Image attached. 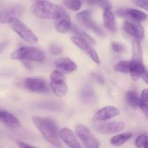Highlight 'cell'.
<instances>
[{
	"mask_svg": "<svg viewBox=\"0 0 148 148\" xmlns=\"http://www.w3.org/2000/svg\"><path fill=\"white\" fill-rule=\"evenodd\" d=\"M33 122L35 127L38 130L45 140L56 147H60L61 143L59 139L58 128L53 120L49 118L40 116H33Z\"/></svg>",
	"mask_w": 148,
	"mask_h": 148,
	"instance_id": "obj_1",
	"label": "cell"
},
{
	"mask_svg": "<svg viewBox=\"0 0 148 148\" xmlns=\"http://www.w3.org/2000/svg\"><path fill=\"white\" fill-rule=\"evenodd\" d=\"M30 12L35 17L44 20H55L66 12L62 6L49 1H40L35 3L30 8Z\"/></svg>",
	"mask_w": 148,
	"mask_h": 148,
	"instance_id": "obj_2",
	"label": "cell"
},
{
	"mask_svg": "<svg viewBox=\"0 0 148 148\" xmlns=\"http://www.w3.org/2000/svg\"><path fill=\"white\" fill-rule=\"evenodd\" d=\"M10 58L13 60L42 62L44 61L45 56L43 52L38 48L23 46L14 51L10 54Z\"/></svg>",
	"mask_w": 148,
	"mask_h": 148,
	"instance_id": "obj_3",
	"label": "cell"
},
{
	"mask_svg": "<svg viewBox=\"0 0 148 148\" xmlns=\"http://www.w3.org/2000/svg\"><path fill=\"white\" fill-rule=\"evenodd\" d=\"M7 23L10 27L25 42L29 43H36L38 40L37 36L33 31L17 17H10Z\"/></svg>",
	"mask_w": 148,
	"mask_h": 148,
	"instance_id": "obj_4",
	"label": "cell"
},
{
	"mask_svg": "<svg viewBox=\"0 0 148 148\" xmlns=\"http://www.w3.org/2000/svg\"><path fill=\"white\" fill-rule=\"evenodd\" d=\"M75 134L81 143L87 148H98L99 142L92 132L83 124H78L75 127Z\"/></svg>",
	"mask_w": 148,
	"mask_h": 148,
	"instance_id": "obj_5",
	"label": "cell"
},
{
	"mask_svg": "<svg viewBox=\"0 0 148 148\" xmlns=\"http://www.w3.org/2000/svg\"><path fill=\"white\" fill-rule=\"evenodd\" d=\"M71 40H72V42L75 46H77L79 49L83 51L84 52H85L95 64H101V60H100L98 53L95 50V49L91 46L90 43H88L85 39L77 36H72L71 37Z\"/></svg>",
	"mask_w": 148,
	"mask_h": 148,
	"instance_id": "obj_6",
	"label": "cell"
},
{
	"mask_svg": "<svg viewBox=\"0 0 148 148\" xmlns=\"http://www.w3.org/2000/svg\"><path fill=\"white\" fill-rule=\"evenodd\" d=\"M91 12L90 10H84L77 13L76 18L80 23H82L84 26L92 30L93 33L98 36H103L104 33L101 27L95 23L91 17Z\"/></svg>",
	"mask_w": 148,
	"mask_h": 148,
	"instance_id": "obj_7",
	"label": "cell"
},
{
	"mask_svg": "<svg viewBox=\"0 0 148 148\" xmlns=\"http://www.w3.org/2000/svg\"><path fill=\"white\" fill-rule=\"evenodd\" d=\"M93 128L103 134H110L119 132L125 128V123L122 121H107L97 124Z\"/></svg>",
	"mask_w": 148,
	"mask_h": 148,
	"instance_id": "obj_8",
	"label": "cell"
},
{
	"mask_svg": "<svg viewBox=\"0 0 148 148\" xmlns=\"http://www.w3.org/2000/svg\"><path fill=\"white\" fill-rule=\"evenodd\" d=\"M23 85L27 90L37 93H46L49 88L46 82L40 78L27 77L23 82Z\"/></svg>",
	"mask_w": 148,
	"mask_h": 148,
	"instance_id": "obj_9",
	"label": "cell"
},
{
	"mask_svg": "<svg viewBox=\"0 0 148 148\" xmlns=\"http://www.w3.org/2000/svg\"><path fill=\"white\" fill-rule=\"evenodd\" d=\"M123 29L127 34L137 40H142L145 38V30L138 22L127 20L123 24Z\"/></svg>",
	"mask_w": 148,
	"mask_h": 148,
	"instance_id": "obj_10",
	"label": "cell"
},
{
	"mask_svg": "<svg viewBox=\"0 0 148 148\" xmlns=\"http://www.w3.org/2000/svg\"><path fill=\"white\" fill-rule=\"evenodd\" d=\"M120 110L112 106H107L96 111L93 116L94 121H104L120 115Z\"/></svg>",
	"mask_w": 148,
	"mask_h": 148,
	"instance_id": "obj_11",
	"label": "cell"
},
{
	"mask_svg": "<svg viewBox=\"0 0 148 148\" xmlns=\"http://www.w3.org/2000/svg\"><path fill=\"white\" fill-rule=\"evenodd\" d=\"M59 137L65 145L71 148H81L80 144L78 142L76 136L73 132L69 128H63L59 131Z\"/></svg>",
	"mask_w": 148,
	"mask_h": 148,
	"instance_id": "obj_12",
	"label": "cell"
},
{
	"mask_svg": "<svg viewBox=\"0 0 148 148\" xmlns=\"http://www.w3.org/2000/svg\"><path fill=\"white\" fill-rule=\"evenodd\" d=\"M117 14L122 17H129L132 20L137 22L145 21L147 19V14L135 9H123L117 12Z\"/></svg>",
	"mask_w": 148,
	"mask_h": 148,
	"instance_id": "obj_13",
	"label": "cell"
},
{
	"mask_svg": "<svg viewBox=\"0 0 148 148\" xmlns=\"http://www.w3.org/2000/svg\"><path fill=\"white\" fill-rule=\"evenodd\" d=\"M145 70V66L142 60L132 59L130 61V72L129 73L131 75L132 78L134 81L139 80Z\"/></svg>",
	"mask_w": 148,
	"mask_h": 148,
	"instance_id": "obj_14",
	"label": "cell"
},
{
	"mask_svg": "<svg viewBox=\"0 0 148 148\" xmlns=\"http://www.w3.org/2000/svg\"><path fill=\"white\" fill-rule=\"evenodd\" d=\"M103 25L104 27L111 32L116 31V23L115 17L111 10V6H106L103 7Z\"/></svg>",
	"mask_w": 148,
	"mask_h": 148,
	"instance_id": "obj_15",
	"label": "cell"
},
{
	"mask_svg": "<svg viewBox=\"0 0 148 148\" xmlns=\"http://www.w3.org/2000/svg\"><path fill=\"white\" fill-rule=\"evenodd\" d=\"M54 26L56 31L59 33H66L69 31L72 26V23L69 16L66 12L58 18L55 19Z\"/></svg>",
	"mask_w": 148,
	"mask_h": 148,
	"instance_id": "obj_16",
	"label": "cell"
},
{
	"mask_svg": "<svg viewBox=\"0 0 148 148\" xmlns=\"http://www.w3.org/2000/svg\"><path fill=\"white\" fill-rule=\"evenodd\" d=\"M54 64L58 69H61L66 73H70L77 69L76 63L67 57L58 58L55 60Z\"/></svg>",
	"mask_w": 148,
	"mask_h": 148,
	"instance_id": "obj_17",
	"label": "cell"
},
{
	"mask_svg": "<svg viewBox=\"0 0 148 148\" xmlns=\"http://www.w3.org/2000/svg\"><path fill=\"white\" fill-rule=\"evenodd\" d=\"M79 98L85 103L90 104L95 102L96 99V95L91 86L89 85H84L83 88L79 90Z\"/></svg>",
	"mask_w": 148,
	"mask_h": 148,
	"instance_id": "obj_18",
	"label": "cell"
},
{
	"mask_svg": "<svg viewBox=\"0 0 148 148\" xmlns=\"http://www.w3.org/2000/svg\"><path fill=\"white\" fill-rule=\"evenodd\" d=\"M0 121L13 128H17L21 125L19 120L14 115L6 111H0Z\"/></svg>",
	"mask_w": 148,
	"mask_h": 148,
	"instance_id": "obj_19",
	"label": "cell"
},
{
	"mask_svg": "<svg viewBox=\"0 0 148 148\" xmlns=\"http://www.w3.org/2000/svg\"><path fill=\"white\" fill-rule=\"evenodd\" d=\"M132 137V133L131 132H124L121 133V134L116 135L113 137L110 140V143L112 145L116 146V147H119V146L122 145L124 143H127L128 140Z\"/></svg>",
	"mask_w": 148,
	"mask_h": 148,
	"instance_id": "obj_20",
	"label": "cell"
},
{
	"mask_svg": "<svg viewBox=\"0 0 148 148\" xmlns=\"http://www.w3.org/2000/svg\"><path fill=\"white\" fill-rule=\"evenodd\" d=\"M50 88L56 96L64 97L67 93L68 88L64 82L62 83H55V82H51Z\"/></svg>",
	"mask_w": 148,
	"mask_h": 148,
	"instance_id": "obj_21",
	"label": "cell"
},
{
	"mask_svg": "<svg viewBox=\"0 0 148 148\" xmlns=\"http://www.w3.org/2000/svg\"><path fill=\"white\" fill-rule=\"evenodd\" d=\"M22 13H23V9L20 6L13 7L12 8L9 9V10H7L4 12H3L2 15L1 17V20L2 23L7 22L10 17H17L20 16Z\"/></svg>",
	"mask_w": 148,
	"mask_h": 148,
	"instance_id": "obj_22",
	"label": "cell"
},
{
	"mask_svg": "<svg viewBox=\"0 0 148 148\" xmlns=\"http://www.w3.org/2000/svg\"><path fill=\"white\" fill-rule=\"evenodd\" d=\"M132 59L143 61V49L137 39L132 40Z\"/></svg>",
	"mask_w": 148,
	"mask_h": 148,
	"instance_id": "obj_23",
	"label": "cell"
},
{
	"mask_svg": "<svg viewBox=\"0 0 148 148\" xmlns=\"http://www.w3.org/2000/svg\"><path fill=\"white\" fill-rule=\"evenodd\" d=\"M126 98H127V103L133 108L138 107L141 101V99L137 96V94L134 90H130L127 92Z\"/></svg>",
	"mask_w": 148,
	"mask_h": 148,
	"instance_id": "obj_24",
	"label": "cell"
},
{
	"mask_svg": "<svg viewBox=\"0 0 148 148\" xmlns=\"http://www.w3.org/2000/svg\"><path fill=\"white\" fill-rule=\"evenodd\" d=\"M71 28H72V31L75 33V36H79V37L85 39V40H87V41H88V43H90V44H92V45L95 44V40H94V39L92 38L91 36H90L89 35L87 34V33H85V32L82 31V30H80L79 28H78L77 26L74 25V26H72V27L71 26Z\"/></svg>",
	"mask_w": 148,
	"mask_h": 148,
	"instance_id": "obj_25",
	"label": "cell"
},
{
	"mask_svg": "<svg viewBox=\"0 0 148 148\" xmlns=\"http://www.w3.org/2000/svg\"><path fill=\"white\" fill-rule=\"evenodd\" d=\"M63 3L67 8L73 11H79L82 7L81 0H63Z\"/></svg>",
	"mask_w": 148,
	"mask_h": 148,
	"instance_id": "obj_26",
	"label": "cell"
},
{
	"mask_svg": "<svg viewBox=\"0 0 148 148\" xmlns=\"http://www.w3.org/2000/svg\"><path fill=\"white\" fill-rule=\"evenodd\" d=\"M130 61H120L114 66V69L116 72L122 73H129L130 72Z\"/></svg>",
	"mask_w": 148,
	"mask_h": 148,
	"instance_id": "obj_27",
	"label": "cell"
},
{
	"mask_svg": "<svg viewBox=\"0 0 148 148\" xmlns=\"http://www.w3.org/2000/svg\"><path fill=\"white\" fill-rule=\"evenodd\" d=\"M50 79L52 82L62 83L64 82L65 77L62 72L59 70H53L50 75Z\"/></svg>",
	"mask_w": 148,
	"mask_h": 148,
	"instance_id": "obj_28",
	"label": "cell"
},
{
	"mask_svg": "<svg viewBox=\"0 0 148 148\" xmlns=\"http://www.w3.org/2000/svg\"><path fill=\"white\" fill-rule=\"evenodd\" d=\"M148 145V139H147V134H143L142 135H140L135 141V146L137 147L141 148H147Z\"/></svg>",
	"mask_w": 148,
	"mask_h": 148,
	"instance_id": "obj_29",
	"label": "cell"
},
{
	"mask_svg": "<svg viewBox=\"0 0 148 148\" xmlns=\"http://www.w3.org/2000/svg\"><path fill=\"white\" fill-rule=\"evenodd\" d=\"M49 51L51 52V53L53 55H60L62 53V49L59 47L57 45L51 44L49 46Z\"/></svg>",
	"mask_w": 148,
	"mask_h": 148,
	"instance_id": "obj_30",
	"label": "cell"
},
{
	"mask_svg": "<svg viewBox=\"0 0 148 148\" xmlns=\"http://www.w3.org/2000/svg\"><path fill=\"white\" fill-rule=\"evenodd\" d=\"M111 47L112 49V50L114 52H116V53H119V52H121L124 50V46L122 44H121V43L116 41L111 42Z\"/></svg>",
	"mask_w": 148,
	"mask_h": 148,
	"instance_id": "obj_31",
	"label": "cell"
},
{
	"mask_svg": "<svg viewBox=\"0 0 148 148\" xmlns=\"http://www.w3.org/2000/svg\"><path fill=\"white\" fill-rule=\"evenodd\" d=\"M134 4L137 5L138 7L144 9V10H148V1L147 0H133Z\"/></svg>",
	"mask_w": 148,
	"mask_h": 148,
	"instance_id": "obj_32",
	"label": "cell"
},
{
	"mask_svg": "<svg viewBox=\"0 0 148 148\" xmlns=\"http://www.w3.org/2000/svg\"><path fill=\"white\" fill-rule=\"evenodd\" d=\"M92 79L95 81V82H98V83L100 84V85H103V84L105 83L103 77L101 76V75H99V74L93 73L92 75Z\"/></svg>",
	"mask_w": 148,
	"mask_h": 148,
	"instance_id": "obj_33",
	"label": "cell"
},
{
	"mask_svg": "<svg viewBox=\"0 0 148 148\" xmlns=\"http://www.w3.org/2000/svg\"><path fill=\"white\" fill-rule=\"evenodd\" d=\"M140 108V109L142 110V111H143V112L145 113V114L146 116H147V108H148V106H147V102H144V101H143L141 100V101H140V104H139V106Z\"/></svg>",
	"mask_w": 148,
	"mask_h": 148,
	"instance_id": "obj_34",
	"label": "cell"
},
{
	"mask_svg": "<svg viewBox=\"0 0 148 148\" xmlns=\"http://www.w3.org/2000/svg\"><path fill=\"white\" fill-rule=\"evenodd\" d=\"M147 98H148V90L147 88L144 89L142 92L141 94V98L140 99L142 100L144 102H147Z\"/></svg>",
	"mask_w": 148,
	"mask_h": 148,
	"instance_id": "obj_35",
	"label": "cell"
},
{
	"mask_svg": "<svg viewBox=\"0 0 148 148\" xmlns=\"http://www.w3.org/2000/svg\"><path fill=\"white\" fill-rule=\"evenodd\" d=\"M8 45H9L8 42H2V43H0V53L4 51Z\"/></svg>",
	"mask_w": 148,
	"mask_h": 148,
	"instance_id": "obj_36",
	"label": "cell"
},
{
	"mask_svg": "<svg viewBox=\"0 0 148 148\" xmlns=\"http://www.w3.org/2000/svg\"><path fill=\"white\" fill-rule=\"evenodd\" d=\"M17 145L20 147H33V145H30L26 144L25 143H23V142H18Z\"/></svg>",
	"mask_w": 148,
	"mask_h": 148,
	"instance_id": "obj_37",
	"label": "cell"
},
{
	"mask_svg": "<svg viewBox=\"0 0 148 148\" xmlns=\"http://www.w3.org/2000/svg\"><path fill=\"white\" fill-rule=\"evenodd\" d=\"M89 4H104L101 0H84Z\"/></svg>",
	"mask_w": 148,
	"mask_h": 148,
	"instance_id": "obj_38",
	"label": "cell"
},
{
	"mask_svg": "<svg viewBox=\"0 0 148 148\" xmlns=\"http://www.w3.org/2000/svg\"><path fill=\"white\" fill-rule=\"evenodd\" d=\"M142 78H143V79H144V81L145 82V83H147L148 82V80H147V70H145L144 72V73L143 74V75H142L141 77Z\"/></svg>",
	"mask_w": 148,
	"mask_h": 148,
	"instance_id": "obj_39",
	"label": "cell"
}]
</instances>
